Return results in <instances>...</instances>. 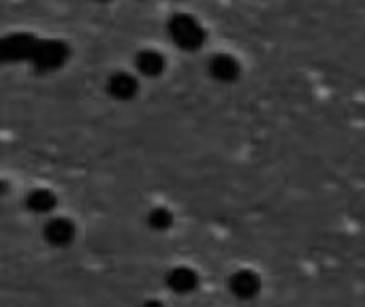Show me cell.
Segmentation results:
<instances>
[{
    "label": "cell",
    "mask_w": 365,
    "mask_h": 307,
    "mask_svg": "<svg viewBox=\"0 0 365 307\" xmlns=\"http://www.w3.org/2000/svg\"><path fill=\"white\" fill-rule=\"evenodd\" d=\"M68 58V47L62 41H38L30 62L38 71H56Z\"/></svg>",
    "instance_id": "cell-2"
},
{
    "label": "cell",
    "mask_w": 365,
    "mask_h": 307,
    "mask_svg": "<svg viewBox=\"0 0 365 307\" xmlns=\"http://www.w3.org/2000/svg\"><path fill=\"white\" fill-rule=\"evenodd\" d=\"M207 71H210L212 79H216L220 83H233L242 75V64H240V60L235 56L220 51V53H214L210 58Z\"/></svg>",
    "instance_id": "cell-7"
},
{
    "label": "cell",
    "mask_w": 365,
    "mask_h": 307,
    "mask_svg": "<svg viewBox=\"0 0 365 307\" xmlns=\"http://www.w3.org/2000/svg\"><path fill=\"white\" fill-rule=\"evenodd\" d=\"M199 282H201V280H199V274H197L192 267H186V265H178V267L169 269L167 276H165L167 288H169L173 295H180V297L192 295V293L199 288Z\"/></svg>",
    "instance_id": "cell-5"
},
{
    "label": "cell",
    "mask_w": 365,
    "mask_h": 307,
    "mask_svg": "<svg viewBox=\"0 0 365 307\" xmlns=\"http://www.w3.org/2000/svg\"><path fill=\"white\" fill-rule=\"evenodd\" d=\"M107 94L113 98V100H120V103H126V100H133L137 94H139V81L133 73H126V71H115L107 77Z\"/></svg>",
    "instance_id": "cell-6"
},
{
    "label": "cell",
    "mask_w": 365,
    "mask_h": 307,
    "mask_svg": "<svg viewBox=\"0 0 365 307\" xmlns=\"http://www.w3.org/2000/svg\"><path fill=\"white\" fill-rule=\"evenodd\" d=\"M24 205L30 214H36V216H49L56 205H58V197L47 190V188H34L26 194L24 199Z\"/></svg>",
    "instance_id": "cell-8"
},
{
    "label": "cell",
    "mask_w": 365,
    "mask_h": 307,
    "mask_svg": "<svg viewBox=\"0 0 365 307\" xmlns=\"http://www.w3.org/2000/svg\"><path fill=\"white\" fill-rule=\"evenodd\" d=\"M167 30H169L171 41L184 51H199L207 41L205 28L197 21V17H192L188 13L171 15V19L167 24Z\"/></svg>",
    "instance_id": "cell-1"
},
{
    "label": "cell",
    "mask_w": 365,
    "mask_h": 307,
    "mask_svg": "<svg viewBox=\"0 0 365 307\" xmlns=\"http://www.w3.org/2000/svg\"><path fill=\"white\" fill-rule=\"evenodd\" d=\"M77 237V227L71 218L64 216H51L43 224V239L51 248H68Z\"/></svg>",
    "instance_id": "cell-3"
},
{
    "label": "cell",
    "mask_w": 365,
    "mask_h": 307,
    "mask_svg": "<svg viewBox=\"0 0 365 307\" xmlns=\"http://www.w3.org/2000/svg\"><path fill=\"white\" fill-rule=\"evenodd\" d=\"M145 222H148V229L150 231H154V233H167L173 227L175 218H173V212L167 209V207H152L148 212Z\"/></svg>",
    "instance_id": "cell-10"
},
{
    "label": "cell",
    "mask_w": 365,
    "mask_h": 307,
    "mask_svg": "<svg viewBox=\"0 0 365 307\" xmlns=\"http://www.w3.org/2000/svg\"><path fill=\"white\" fill-rule=\"evenodd\" d=\"M165 66H167V60L156 49H141L135 56V68L143 77H160L165 73Z\"/></svg>",
    "instance_id": "cell-9"
},
{
    "label": "cell",
    "mask_w": 365,
    "mask_h": 307,
    "mask_svg": "<svg viewBox=\"0 0 365 307\" xmlns=\"http://www.w3.org/2000/svg\"><path fill=\"white\" fill-rule=\"evenodd\" d=\"M261 276L252 269H237L229 278V293L237 301H252L261 295Z\"/></svg>",
    "instance_id": "cell-4"
},
{
    "label": "cell",
    "mask_w": 365,
    "mask_h": 307,
    "mask_svg": "<svg viewBox=\"0 0 365 307\" xmlns=\"http://www.w3.org/2000/svg\"><path fill=\"white\" fill-rule=\"evenodd\" d=\"M98 2H109V0H98Z\"/></svg>",
    "instance_id": "cell-12"
},
{
    "label": "cell",
    "mask_w": 365,
    "mask_h": 307,
    "mask_svg": "<svg viewBox=\"0 0 365 307\" xmlns=\"http://www.w3.org/2000/svg\"><path fill=\"white\" fill-rule=\"evenodd\" d=\"M141 307H165V306H163V301H158V299H148V301H143V306Z\"/></svg>",
    "instance_id": "cell-11"
}]
</instances>
